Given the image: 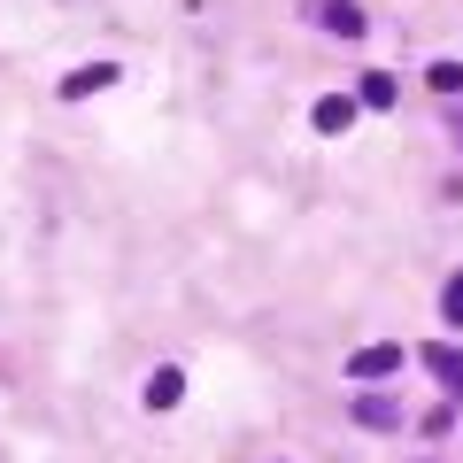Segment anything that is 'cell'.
<instances>
[{"label": "cell", "instance_id": "cell-1", "mask_svg": "<svg viewBox=\"0 0 463 463\" xmlns=\"http://www.w3.org/2000/svg\"><path fill=\"white\" fill-rule=\"evenodd\" d=\"M394 371H402V347H394V340L355 347V355H347V379H394Z\"/></svg>", "mask_w": 463, "mask_h": 463}, {"label": "cell", "instance_id": "cell-2", "mask_svg": "<svg viewBox=\"0 0 463 463\" xmlns=\"http://www.w3.org/2000/svg\"><path fill=\"white\" fill-rule=\"evenodd\" d=\"M425 371H432V379H440L448 394L463 402V347H448V340H432V347H425Z\"/></svg>", "mask_w": 463, "mask_h": 463}, {"label": "cell", "instance_id": "cell-3", "mask_svg": "<svg viewBox=\"0 0 463 463\" xmlns=\"http://www.w3.org/2000/svg\"><path fill=\"white\" fill-rule=\"evenodd\" d=\"M317 24H325L332 39H364V8H355V0H317Z\"/></svg>", "mask_w": 463, "mask_h": 463}, {"label": "cell", "instance_id": "cell-4", "mask_svg": "<svg viewBox=\"0 0 463 463\" xmlns=\"http://www.w3.org/2000/svg\"><path fill=\"white\" fill-rule=\"evenodd\" d=\"M355 425H371V432H394V425H402L394 394H364V402H355Z\"/></svg>", "mask_w": 463, "mask_h": 463}, {"label": "cell", "instance_id": "cell-5", "mask_svg": "<svg viewBox=\"0 0 463 463\" xmlns=\"http://www.w3.org/2000/svg\"><path fill=\"white\" fill-rule=\"evenodd\" d=\"M100 85H116V62H85V70H70V78H62V100L100 93Z\"/></svg>", "mask_w": 463, "mask_h": 463}, {"label": "cell", "instance_id": "cell-6", "mask_svg": "<svg viewBox=\"0 0 463 463\" xmlns=\"http://www.w3.org/2000/svg\"><path fill=\"white\" fill-rule=\"evenodd\" d=\"M347 124H355V100H347V93H325V100H317V132H347Z\"/></svg>", "mask_w": 463, "mask_h": 463}, {"label": "cell", "instance_id": "cell-7", "mask_svg": "<svg viewBox=\"0 0 463 463\" xmlns=\"http://www.w3.org/2000/svg\"><path fill=\"white\" fill-rule=\"evenodd\" d=\"M355 109H394V78H386V70H371V78L355 85Z\"/></svg>", "mask_w": 463, "mask_h": 463}, {"label": "cell", "instance_id": "cell-8", "mask_svg": "<svg viewBox=\"0 0 463 463\" xmlns=\"http://www.w3.org/2000/svg\"><path fill=\"white\" fill-rule=\"evenodd\" d=\"M178 394H185V379H178V371H155V379H147V402H155V410H170Z\"/></svg>", "mask_w": 463, "mask_h": 463}, {"label": "cell", "instance_id": "cell-9", "mask_svg": "<svg viewBox=\"0 0 463 463\" xmlns=\"http://www.w3.org/2000/svg\"><path fill=\"white\" fill-rule=\"evenodd\" d=\"M432 93H440V100L463 93V70H456V62H432Z\"/></svg>", "mask_w": 463, "mask_h": 463}, {"label": "cell", "instance_id": "cell-10", "mask_svg": "<svg viewBox=\"0 0 463 463\" xmlns=\"http://www.w3.org/2000/svg\"><path fill=\"white\" fill-rule=\"evenodd\" d=\"M440 309H448V325H463V270L448 279V301H440Z\"/></svg>", "mask_w": 463, "mask_h": 463}, {"label": "cell", "instance_id": "cell-11", "mask_svg": "<svg viewBox=\"0 0 463 463\" xmlns=\"http://www.w3.org/2000/svg\"><path fill=\"white\" fill-rule=\"evenodd\" d=\"M456 139H463V109H456Z\"/></svg>", "mask_w": 463, "mask_h": 463}]
</instances>
